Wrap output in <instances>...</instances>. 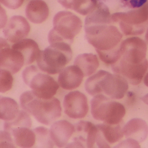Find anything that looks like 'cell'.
Listing matches in <instances>:
<instances>
[{
	"label": "cell",
	"instance_id": "1",
	"mask_svg": "<svg viewBox=\"0 0 148 148\" xmlns=\"http://www.w3.org/2000/svg\"><path fill=\"white\" fill-rule=\"evenodd\" d=\"M20 101L23 110L43 124L51 125L61 116V103L55 97L43 99L36 96L32 90L27 91L21 95Z\"/></svg>",
	"mask_w": 148,
	"mask_h": 148
},
{
	"label": "cell",
	"instance_id": "2",
	"mask_svg": "<svg viewBox=\"0 0 148 148\" xmlns=\"http://www.w3.org/2000/svg\"><path fill=\"white\" fill-rule=\"evenodd\" d=\"M86 38L97 50L107 52L118 50L122 35L111 22H100L85 27Z\"/></svg>",
	"mask_w": 148,
	"mask_h": 148
},
{
	"label": "cell",
	"instance_id": "3",
	"mask_svg": "<svg viewBox=\"0 0 148 148\" xmlns=\"http://www.w3.org/2000/svg\"><path fill=\"white\" fill-rule=\"evenodd\" d=\"M70 45L64 42L56 43L40 51L36 60L38 67L50 75L60 73L72 58Z\"/></svg>",
	"mask_w": 148,
	"mask_h": 148
},
{
	"label": "cell",
	"instance_id": "4",
	"mask_svg": "<svg viewBox=\"0 0 148 148\" xmlns=\"http://www.w3.org/2000/svg\"><path fill=\"white\" fill-rule=\"evenodd\" d=\"M24 82L37 97L43 99L51 98L59 88L57 82L48 74L34 65L26 68L22 73Z\"/></svg>",
	"mask_w": 148,
	"mask_h": 148
},
{
	"label": "cell",
	"instance_id": "5",
	"mask_svg": "<svg viewBox=\"0 0 148 148\" xmlns=\"http://www.w3.org/2000/svg\"><path fill=\"white\" fill-rule=\"evenodd\" d=\"M68 11H60L54 16L53 28L50 31L48 40L51 45L64 42L71 45L74 38L80 32L82 28L80 20L76 17L72 20L73 15Z\"/></svg>",
	"mask_w": 148,
	"mask_h": 148
},
{
	"label": "cell",
	"instance_id": "6",
	"mask_svg": "<svg viewBox=\"0 0 148 148\" xmlns=\"http://www.w3.org/2000/svg\"><path fill=\"white\" fill-rule=\"evenodd\" d=\"M106 95L94 96L90 101L91 112L95 119L111 125L120 123L125 113L124 106Z\"/></svg>",
	"mask_w": 148,
	"mask_h": 148
},
{
	"label": "cell",
	"instance_id": "7",
	"mask_svg": "<svg viewBox=\"0 0 148 148\" xmlns=\"http://www.w3.org/2000/svg\"><path fill=\"white\" fill-rule=\"evenodd\" d=\"M95 83L100 94L106 95L113 99L123 98L128 88V82L122 76L103 70L98 71Z\"/></svg>",
	"mask_w": 148,
	"mask_h": 148
},
{
	"label": "cell",
	"instance_id": "8",
	"mask_svg": "<svg viewBox=\"0 0 148 148\" xmlns=\"http://www.w3.org/2000/svg\"><path fill=\"white\" fill-rule=\"evenodd\" d=\"M147 50L146 43L142 39L137 37L128 38L122 41L120 57L114 64L134 65L142 63L146 59Z\"/></svg>",
	"mask_w": 148,
	"mask_h": 148
},
{
	"label": "cell",
	"instance_id": "9",
	"mask_svg": "<svg viewBox=\"0 0 148 148\" xmlns=\"http://www.w3.org/2000/svg\"><path fill=\"white\" fill-rule=\"evenodd\" d=\"M8 41L0 38V69L7 70L14 74L25 65L24 58L21 52L12 48Z\"/></svg>",
	"mask_w": 148,
	"mask_h": 148
},
{
	"label": "cell",
	"instance_id": "10",
	"mask_svg": "<svg viewBox=\"0 0 148 148\" xmlns=\"http://www.w3.org/2000/svg\"><path fill=\"white\" fill-rule=\"evenodd\" d=\"M74 132L77 134L66 147H93L98 131L96 125L91 122L81 121L74 126Z\"/></svg>",
	"mask_w": 148,
	"mask_h": 148
},
{
	"label": "cell",
	"instance_id": "11",
	"mask_svg": "<svg viewBox=\"0 0 148 148\" xmlns=\"http://www.w3.org/2000/svg\"><path fill=\"white\" fill-rule=\"evenodd\" d=\"M63 106L65 113L72 119L83 118L86 115L88 110L86 96L78 91H71L66 95Z\"/></svg>",
	"mask_w": 148,
	"mask_h": 148
},
{
	"label": "cell",
	"instance_id": "12",
	"mask_svg": "<svg viewBox=\"0 0 148 148\" xmlns=\"http://www.w3.org/2000/svg\"><path fill=\"white\" fill-rule=\"evenodd\" d=\"M3 32L7 40L15 43L25 39L28 35L30 26L26 19L19 15L12 17L2 27Z\"/></svg>",
	"mask_w": 148,
	"mask_h": 148
},
{
	"label": "cell",
	"instance_id": "13",
	"mask_svg": "<svg viewBox=\"0 0 148 148\" xmlns=\"http://www.w3.org/2000/svg\"><path fill=\"white\" fill-rule=\"evenodd\" d=\"M49 130L55 145L59 148L65 147L73 134L75 127L69 121L61 120L53 122Z\"/></svg>",
	"mask_w": 148,
	"mask_h": 148
},
{
	"label": "cell",
	"instance_id": "14",
	"mask_svg": "<svg viewBox=\"0 0 148 148\" xmlns=\"http://www.w3.org/2000/svg\"><path fill=\"white\" fill-rule=\"evenodd\" d=\"M114 73L123 77L128 82L136 85L141 82L148 69V61L146 59L143 62L134 65H124L111 68Z\"/></svg>",
	"mask_w": 148,
	"mask_h": 148
},
{
	"label": "cell",
	"instance_id": "15",
	"mask_svg": "<svg viewBox=\"0 0 148 148\" xmlns=\"http://www.w3.org/2000/svg\"><path fill=\"white\" fill-rule=\"evenodd\" d=\"M84 76L79 67L75 65H71L64 68L60 72L58 82L63 89L72 90L80 86Z\"/></svg>",
	"mask_w": 148,
	"mask_h": 148
},
{
	"label": "cell",
	"instance_id": "16",
	"mask_svg": "<svg viewBox=\"0 0 148 148\" xmlns=\"http://www.w3.org/2000/svg\"><path fill=\"white\" fill-rule=\"evenodd\" d=\"M124 135L127 138L133 139L138 143L145 141L148 135V126L143 120L133 118L123 127Z\"/></svg>",
	"mask_w": 148,
	"mask_h": 148
},
{
	"label": "cell",
	"instance_id": "17",
	"mask_svg": "<svg viewBox=\"0 0 148 148\" xmlns=\"http://www.w3.org/2000/svg\"><path fill=\"white\" fill-rule=\"evenodd\" d=\"M5 130L10 133L16 147L34 148L36 142V135L31 127L21 126Z\"/></svg>",
	"mask_w": 148,
	"mask_h": 148
},
{
	"label": "cell",
	"instance_id": "18",
	"mask_svg": "<svg viewBox=\"0 0 148 148\" xmlns=\"http://www.w3.org/2000/svg\"><path fill=\"white\" fill-rule=\"evenodd\" d=\"M49 9L46 3L42 0H32L27 4L25 14L27 18L35 24L41 23L47 18Z\"/></svg>",
	"mask_w": 148,
	"mask_h": 148
},
{
	"label": "cell",
	"instance_id": "19",
	"mask_svg": "<svg viewBox=\"0 0 148 148\" xmlns=\"http://www.w3.org/2000/svg\"><path fill=\"white\" fill-rule=\"evenodd\" d=\"M11 47L22 53L24 58V65L33 63L36 60L40 51L37 43L31 39H23L14 43Z\"/></svg>",
	"mask_w": 148,
	"mask_h": 148
},
{
	"label": "cell",
	"instance_id": "20",
	"mask_svg": "<svg viewBox=\"0 0 148 148\" xmlns=\"http://www.w3.org/2000/svg\"><path fill=\"white\" fill-rule=\"evenodd\" d=\"M96 125L99 132L109 145L119 141L124 135L123 127L120 123L111 125L104 123Z\"/></svg>",
	"mask_w": 148,
	"mask_h": 148
},
{
	"label": "cell",
	"instance_id": "21",
	"mask_svg": "<svg viewBox=\"0 0 148 148\" xmlns=\"http://www.w3.org/2000/svg\"><path fill=\"white\" fill-rule=\"evenodd\" d=\"M74 64L81 69L84 76H88L96 71L99 66V62L96 55L92 53H84L76 57Z\"/></svg>",
	"mask_w": 148,
	"mask_h": 148
},
{
	"label": "cell",
	"instance_id": "22",
	"mask_svg": "<svg viewBox=\"0 0 148 148\" xmlns=\"http://www.w3.org/2000/svg\"><path fill=\"white\" fill-rule=\"evenodd\" d=\"M20 110L17 102L9 97H0V118L5 121L13 120L18 114Z\"/></svg>",
	"mask_w": 148,
	"mask_h": 148
},
{
	"label": "cell",
	"instance_id": "23",
	"mask_svg": "<svg viewBox=\"0 0 148 148\" xmlns=\"http://www.w3.org/2000/svg\"><path fill=\"white\" fill-rule=\"evenodd\" d=\"M64 7L72 9L82 14L91 12L96 6V0H58Z\"/></svg>",
	"mask_w": 148,
	"mask_h": 148
},
{
	"label": "cell",
	"instance_id": "24",
	"mask_svg": "<svg viewBox=\"0 0 148 148\" xmlns=\"http://www.w3.org/2000/svg\"><path fill=\"white\" fill-rule=\"evenodd\" d=\"M33 130L36 135V142L34 148L54 147L55 145L51 137L49 130L44 126H39Z\"/></svg>",
	"mask_w": 148,
	"mask_h": 148
},
{
	"label": "cell",
	"instance_id": "25",
	"mask_svg": "<svg viewBox=\"0 0 148 148\" xmlns=\"http://www.w3.org/2000/svg\"><path fill=\"white\" fill-rule=\"evenodd\" d=\"M24 110H20L16 116L13 120L10 121H5L4 124V130L21 126L31 127L32 121L30 115Z\"/></svg>",
	"mask_w": 148,
	"mask_h": 148
},
{
	"label": "cell",
	"instance_id": "26",
	"mask_svg": "<svg viewBox=\"0 0 148 148\" xmlns=\"http://www.w3.org/2000/svg\"><path fill=\"white\" fill-rule=\"evenodd\" d=\"M12 74L9 71L0 69V92L2 93L6 92L12 88L13 78Z\"/></svg>",
	"mask_w": 148,
	"mask_h": 148
},
{
	"label": "cell",
	"instance_id": "27",
	"mask_svg": "<svg viewBox=\"0 0 148 148\" xmlns=\"http://www.w3.org/2000/svg\"><path fill=\"white\" fill-rule=\"evenodd\" d=\"M12 136L8 131L3 130L0 132V148H16Z\"/></svg>",
	"mask_w": 148,
	"mask_h": 148
},
{
	"label": "cell",
	"instance_id": "28",
	"mask_svg": "<svg viewBox=\"0 0 148 148\" xmlns=\"http://www.w3.org/2000/svg\"><path fill=\"white\" fill-rule=\"evenodd\" d=\"M126 7L131 9L139 8L147 2V0H120Z\"/></svg>",
	"mask_w": 148,
	"mask_h": 148
},
{
	"label": "cell",
	"instance_id": "29",
	"mask_svg": "<svg viewBox=\"0 0 148 148\" xmlns=\"http://www.w3.org/2000/svg\"><path fill=\"white\" fill-rule=\"evenodd\" d=\"M115 148H139L140 147L138 143L131 138H127L117 145Z\"/></svg>",
	"mask_w": 148,
	"mask_h": 148
},
{
	"label": "cell",
	"instance_id": "30",
	"mask_svg": "<svg viewBox=\"0 0 148 148\" xmlns=\"http://www.w3.org/2000/svg\"><path fill=\"white\" fill-rule=\"evenodd\" d=\"M24 0H0L1 3L6 7L12 9L19 8Z\"/></svg>",
	"mask_w": 148,
	"mask_h": 148
},
{
	"label": "cell",
	"instance_id": "31",
	"mask_svg": "<svg viewBox=\"0 0 148 148\" xmlns=\"http://www.w3.org/2000/svg\"><path fill=\"white\" fill-rule=\"evenodd\" d=\"M141 99L144 103L148 105V93L143 97Z\"/></svg>",
	"mask_w": 148,
	"mask_h": 148
},
{
	"label": "cell",
	"instance_id": "32",
	"mask_svg": "<svg viewBox=\"0 0 148 148\" xmlns=\"http://www.w3.org/2000/svg\"><path fill=\"white\" fill-rule=\"evenodd\" d=\"M143 82L148 87V72L144 77Z\"/></svg>",
	"mask_w": 148,
	"mask_h": 148
},
{
	"label": "cell",
	"instance_id": "33",
	"mask_svg": "<svg viewBox=\"0 0 148 148\" xmlns=\"http://www.w3.org/2000/svg\"><path fill=\"white\" fill-rule=\"evenodd\" d=\"M145 39L146 43L148 45V31L145 34Z\"/></svg>",
	"mask_w": 148,
	"mask_h": 148
}]
</instances>
